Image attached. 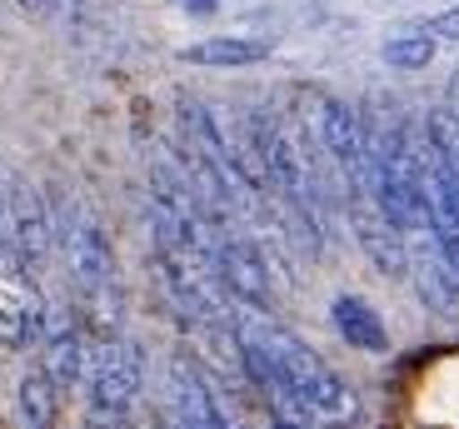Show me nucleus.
I'll return each instance as SVG.
<instances>
[{
    "label": "nucleus",
    "mask_w": 459,
    "mask_h": 429,
    "mask_svg": "<svg viewBox=\"0 0 459 429\" xmlns=\"http://www.w3.org/2000/svg\"><path fill=\"white\" fill-rule=\"evenodd\" d=\"M56 245L70 265L75 290H105V285H115V250H110V240H105V230L95 225V215H85L81 205L60 210Z\"/></svg>",
    "instance_id": "obj_5"
},
{
    "label": "nucleus",
    "mask_w": 459,
    "mask_h": 429,
    "mask_svg": "<svg viewBox=\"0 0 459 429\" xmlns=\"http://www.w3.org/2000/svg\"><path fill=\"white\" fill-rule=\"evenodd\" d=\"M175 5H185L190 15H215L220 11V0H175Z\"/></svg>",
    "instance_id": "obj_16"
},
{
    "label": "nucleus",
    "mask_w": 459,
    "mask_h": 429,
    "mask_svg": "<svg viewBox=\"0 0 459 429\" xmlns=\"http://www.w3.org/2000/svg\"><path fill=\"white\" fill-rule=\"evenodd\" d=\"M439 40L429 25H400V30L385 35V46H379V56H385V65L394 70H425L429 60H435Z\"/></svg>",
    "instance_id": "obj_14"
},
{
    "label": "nucleus",
    "mask_w": 459,
    "mask_h": 429,
    "mask_svg": "<svg viewBox=\"0 0 459 429\" xmlns=\"http://www.w3.org/2000/svg\"><path fill=\"white\" fill-rule=\"evenodd\" d=\"M170 415L180 419V429H235V419L225 415L210 374L195 360H175L170 365Z\"/></svg>",
    "instance_id": "obj_9"
},
{
    "label": "nucleus",
    "mask_w": 459,
    "mask_h": 429,
    "mask_svg": "<svg viewBox=\"0 0 459 429\" xmlns=\"http://www.w3.org/2000/svg\"><path fill=\"white\" fill-rule=\"evenodd\" d=\"M40 339H46V360H40V370L60 384V395H65V390H75V384H85V374H91L95 335L85 330L81 310H75V305L50 310L46 314V335H40Z\"/></svg>",
    "instance_id": "obj_7"
},
{
    "label": "nucleus",
    "mask_w": 459,
    "mask_h": 429,
    "mask_svg": "<svg viewBox=\"0 0 459 429\" xmlns=\"http://www.w3.org/2000/svg\"><path fill=\"white\" fill-rule=\"evenodd\" d=\"M180 60H190V65H215V70H240V65L270 60V40H260V35H215V40L185 46Z\"/></svg>",
    "instance_id": "obj_12"
},
{
    "label": "nucleus",
    "mask_w": 459,
    "mask_h": 429,
    "mask_svg": "<svg viewBox=\"0 0 459 429\" xmlns=\"http://www.w3.org/2000/svg\"><path fill=\"white\" fill-rule=\"evenodd\" d=\"M46 295L35 285V270L0 240V345L25 349L46 335Z\"/></svg>",
    "instance_id": "obj_4"
},
{
    "label": "nucleus",
    "mask_w": 459,
    "mask_h": 429,
    "mask_svg": "<svg viewBox=\"0 0 459 429\" xmlns=\"http://www.w3.org/2000/svg\"><path fill=\"white\" fill-rule=\"evenodd\" d=\"M210 265H215V279L225 300H235L250 314H270L275 305V290H270V260H264V245L235 235L230 225H220L215 240H210Z\"/></svg>",
    "instance_id": "obj_3"
},
{
    "label": "nucleus",
    "mask_w": 459,
    "mask_h": 429,
    "mask_svg": "<svg viewBox=\"0 0 459 429\" xmlns=\"http://www.w3.org/2000/svg\"><path fill=\"white\" fill-rule=\"evenodd\" d=\"M344 220H350L359 250H365V260L379 270V275H390V279L410 275V245H404V230L379 215L375 200H350V205H344Z\"/></svg>",
    "instance_id": "obj_8"
},
{
    "label": "nucleus",
    "mask_w": 459,
    "mask_h": 429,
    "mask_svg": "<svg viewBox=\"0 0 459 429\" xmlns=\"http://www.w3.org/2000/svg\"><path fill=\"white\" fill-rule=\"evenodd\" d=\"M15 415L21 429H56L60 425V384L46 370H25L15 390Z\"/></svg>",
    "instance_id": "obj_13"
},
{
    "label": "nucleus",
    "mask_w": 459,
    "mask_h": 429,
    "mask_svg": "<svg viewBox=\"0 0 459 429\" xmlns=\"http://www.w3.org/2000/svg\"><path fill=\"white\" fill-rule=\"evenodd\" d=\"M81 429H126V419H105V415H85Z\"/></svg>",
    "instance_id": "obj_17"
},
{
    "label": "nucleus",
    "mask_w": 459,
    "mask_h": 429,
    "mask_svg": "<svg viewBox=\"0 0 459 429\" xmlns=\"http://www.w3.org/2000/svg\"><path fill=\"white\" fill-rule=\"evenodd\" d=\"M240 345L250 384H260L275 405H290L295 415L315 419L325 429H355L365 419V405L350 390V380H340L295 330L260 314V320L240 325Z\"/></svg>",
    "instance_id": "obj_1"
},
{
    "label": "nucleus",
    "mask_w": 459,
    "mask_h": 429,
    "mask_svg": "<svg viewBox=\"0 0 459 429\" xmlns=\"http://www.w3.org/2000/svg\"><path fill=\"white\" fill-rule=\"evenodd\" d=\"M425 25L435 30V40H455V46H459V5H445V11H435Z\"/></svg>",
    "instance_id": "obj_15"
},
{
    "label": "nucleus",
    "mask_w": 459,
    "mask_h": 429,
    "mask_svg": "<svg viewBox=\"0 0 459 429\" xmlns=\"http://www.w3.org/2000/svg\"><path fill=\"white\" fill-rule=\"evenodd\" d=\"M155 429H180V419H175V415H160V419H155Z\"/></svg>",
    "instance_id": "obj_18"
},
{
    "label": "nucleus",
    "mask_w": 459,
    "mask_h": 429,
    "mask_svg": "<svg viewBox=\"0 0 459 429\" xmlns=\"http://www.w3.org/2000/svg\"><path fill=\"white\" fill-rule=\"evenodd\" d=\"M140 384H145V360H140V345H130L126 335L95 339L91 374H85L91 415L130 419V409H135V399H140Z\"/></svg>",
    "instance_id": "obj_2"
},
{
    "label": "nucleus",
    "mask_w": 459,
    "mask_h": 429,
    "mask_svg": "<svg viewBox=\"0 0 459 429\" xmlns=\"http://www.w3.org/2000/svg\"><path fill=\"white\" fill-rule=\"evenodd\" d=\"M410 275H414V290H420V300H425L429 310H445V314L459 310V270L445 260V250L435 245V235H425Z\"/></svg>",
    "instance_id": "obj_10"
},
{
    "label": "nucleus",
    "mask_w": 459,
    "mask_h": 429,
    "mask_svg": "<svg viewBox=\"0 0 459 429\" xmlns=\"http://www.w3.org/2000/svg\"><path fill=\"white\" fill-rule=\"evenodd\" d=\"M330 320H334V330L344 335V345L365 349V355H385V349H390V330H385L379 310L369 300H359V295H334Z\"/></svg>",
    "instance_id": "obj_11"
},
{
    "label": "nucleus",
    "mask_w": 459,
    "mask_h": 429,
    "mask_svg": "<svg viewBox=\"0 0 459 429\" xmlns=\"http://www.w3.org/2000/svg\"><path fill=\"white\" fill-rule=\"evenodd\" d=\"M5 245H11L35 275L46 270L50 250H56V215H50L46 195L30 180H21V175L5 190Z\"/></svg>",
    "instance_id": "obj_6"
},
{
    "label": "nucleus",
    "mask_w": 459,
    "mask_h": 429,
    "mask_svg": "<svg viewBox=\"0 0 459 429\" xmlns=\"http://www.w3.org/2000/svg\"><path fill=\"white\" fill-rule=\"evenodd\" d=\"M21 5H30V11H46V0H21Z\"/></svg>",
    "instance_id": "obj_19"
}]
</instances>
